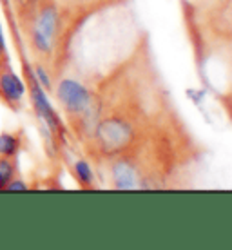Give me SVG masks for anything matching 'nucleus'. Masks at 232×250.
Returning a JSON list of instances; mask_svg holds the SVG:
<instances>
[{
  "mask_svg": "<svg viewBox=\"0 0 232 250\" xmlns=\"http://www.w3.org/2000/svg\"><path fill=\"white\" fill-rule=\"evenodd\" d=\"M111 178H113V187L118 188V190L149 188L147 178L142 174L138 163L131 160V158H116L111 163Z\"/></svg>",
  "mask_w": 232,
  "mask_h": 250,
  "instance_id": "1",
  "label": "nucleus"
},
{
  "mask_svg": "<svg viewBox=\"0 0 232 250\" xmlns=\"http://www.w3.org/2000/svg\"><path fill=\"white\" fill-rule=\"evenodd\" d=\"M25 82L20 80L13 71L11 63H0V102L13 113L22 109V98L25 94Z\"/></svg>",
  "mask_w": 232,
  "mask_h": 250,
  "instance_id": "2",
  "label": "nucleus"
},
{
  "mask_svg": "<svg viewBox=\"0 0 232 250\" xmlns=\"http://www.w3.org/2000/svg\"><path fill=\"white\" fill-rule=\"evenodd\" d=\"M73 172H75V178L78 185L82 188H93L94 187V172L91 169V163L87 160H76L73 163Z\"/></svg>",
  "mask_w": 232,
  "mask_h": 250,
  "instance_id": "3",
  "label": "nucleus"
},
{
  "mask_svg": "<svg viewBox=\"0 0 232 250\" xmlns=\"http://www.w3.org/2000/svg\"><path fill=\"white\" fill-rule=\"evenodd\" d=\"M22 149V140L15 132H2L0 134V156L6 158H19V152Z\"/></svg>",
  "mask_w": 232,
  "mask_h": 250,
  "instance_id": "4",
  "label": "nucleus"
},
{
  "mask_svg": "<svg viewBox=\"0 0 232 250\" xmlns=\"http://www.w3.org/2000/svg\"><path fill=\"white\" fill-rule=\"evenodd\" d=\"M38 0H11V7H13V13H15V17L19 22L29 15L33 11V7L37 6Z\"/></svg>",
  "mask_w": 232,
  "mask_h": 250,
  "instance_id": "5",
  "label": "nucleus"
},
{
  "mask_svg": "<svg viewBox=\"0 0 232 250\" xmlns=\"http://www.w3.org/2000/svg\"><path fill=\"white\" fill-rule=\"evenodd\" d=\"M29 188V185L20 178V176H17V178H13L11 182L7 183L6 190H27Z\"/></svg>",
  "mask_w": 232,
  "mask_h": 250,
  "instance_id": "6",
  "label": "nucleus"
},
{
  "mask_svg": "<svg viewBox=\"0 0 232 250\" xmlns=\"http://www.w3.org/2000/svg\"><path fill=\"white\" fill-rule=\"evenodd\" d=\"M9 62V55H7L6 40H4V33H2V25H0V63Z\"/></svg>",
  "mask_w": 232,
  "mask_h": 250,
  "instance_id": "7",
  "label": "nucleus"
},
{
  "mask_svg": "<svg viewBox=\"0 0 232 250\" xmlns=\"http://www.w3.org/2000/svg\"><path fill=\"white\" fill-rule=\"evenodd\" d=\"M6 187H7V178L0 172V190H6Z\"/></svg>",
  "mask_w": 232,
  "mask_h": 250,
  "instance_id": "8",
  "label": "nucleus"
}]
</instances>
